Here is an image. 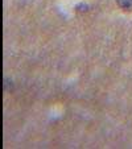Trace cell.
<instances>
[{"instance_id": "6da1fadb", "label": "cell", "mask_w": 132, "mask_h": 149, "mask_svg": "<svg viewBox=\"0 0 132 149\" xmlns=\"http://www.w3.org/2000/svg\"><path fill=\"white\" fill-rule=\"evenodd\" d=\"M116 3L123 9H132V0H116Z\"/></svg>"}]
</instances>
